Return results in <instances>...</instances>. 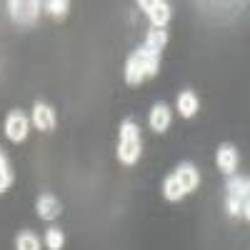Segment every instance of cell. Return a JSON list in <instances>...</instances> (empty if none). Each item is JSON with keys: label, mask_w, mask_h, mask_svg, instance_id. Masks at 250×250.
<instances>
[{"label": "cell", "mask_w": 250, "mask_h": 250, "mask_svg": "<svg viewBox=\"0 0 250 250\" xmlns=\"http://www.w3.org/2000/svg\"><path fill=\"white\" fill-rule=\"evenodd\" d=\"M160 68V53L150 50V48H145L140 45L135 53L128 55V60H125V83L128 85H140V83H145L148 78H153Z\"/></svg>", "instance_id": "cell-1"}, {"label": "cell", "mask_w": 250, "mask_h": 250, "mask_svg": "<svg viewBox=\"0 0 250 250\" xmlns=\"http://www.w3.org/2000/svg\"><path fill=\"white\" fill-rule=\"evenodd\" d=\"M225 210L230 218H250V180L245 175H228L225 183Z\"/></svg>", "instance_id": "cell-2"}, {"label": "cell", "mask_w": 250, "mask_h": 250, "mask_svg": "<svg viewBox=\"0 0 250 250\" xmlns=\"http://www.w3.org/2000/svg\"><path fill=\"white\" fill-rule=\"evenodd\" d=\"M143 153V140H140V128L135 120H123L120 125V138H118V160L123 165H135Z\"/></svg>", "instance_id": "cell-3"}, {"label": "cell", "mask_w": 250, "mask_h": 250, "mask_svg": "<svg viewBox=\"0 0 250 250\" xmlns=\"http://www.w3.org/2000/svg\"><path fill=\"white\" fill-rule=\"evenodd\" d=\"M8 13H10L15 25L30 28V25L38 23V18H40V3H35V0H10Z\"/></svg>", "instance_id": "cell-4"}, {"label": "cell", "mask_w": 250, "mask_h": 250, "mask_svg": "<svg viewBox=\"0 0 250 250\" xmlns=\"http://www.w3.org/2000/svg\"><path fill=\"white\" fill-rule=\"evenodd\" d=\"M30 130V120L23 110H10L5 118V135L10 143H23Z\"/></svg>", "instance_id": "cell-5"}, {"label": "cell", "mask_w": 250, "mask_h": 250, "mask_svg": "<svg viewBox=\"0 0 250 250\" xmlns=\"http://www.w3.org/2000/svg\"><path fill=\"white\" fill-rule=\"evenodd\" d=\"M138 8L150 18L153 28H165L170 20V5L165 0H140Z\"/></svg>", "instance_id": "cell-6"}, {"label": "cell", "mask_w": 250, "mask_h": 250, "mask_svg": "<svg viewBox=\"0 0 250 250\" xmlns=\"http://www.w3.org/2000/svg\"><path fill=\"white\" fill-rule=\"evenodd\" d=\"M175 175V180L180 183V188H183V193L188 195V193H193L195 188L200 185V173H198V168L193 163H180L178 165V170L173 173Z\"/></svg>", "instance_id": "cell-7"}, {"label": "cell", "mask_w": 250, "mask_h": 250, "mask_svg": "<svg viewBox=\"0 0 250 250\" xmlns=\"http://www.w3.org/2000/svg\"><path fill=\"white\" fill-rule=\"evenodd\" d=\"M215 163L218 168L225 173V175H235V168H238V150L233 143H223L218 153H215Z\"/></svg>", "instance_id": "cell-8"}, {"label": "cell", "mask_w": 250, "mask_h": 250, "mask_svg": "<svg viewBox=\"0 0 250 250\" xmlns=\"http://www.w3.org/2000/svg\"><path fill=\"white\" fill-rule=\"evenodd\" d=\"M33 125L43 133H50L55 128V110L48 105V103H35L33 105Z\"/></svg>", "instance_id": "cell-9"}, {"label": "cell", "mask_w": 250, "mask_h": 250, "mask_svg": "<svg viewBox=\"0 0 250 250\" xmlns=\"http://www.w3.org/2000/svg\"><path fill=\"white\" fill-rule=\"evenodd\" d=\"M35 213L43 218V220H55V218H60V213H62V205H60V200H58L55 195L45 193V195H40V198L35 200Z\"/></svg>", "instance_id": "cell-10"}, {"label": "cell", "mask_w": 250, "mask_h": 250, "mask_svg": "<svg viewBox=\"0 0 250 250\" xmlns=\"http://www.w3.org/2000/svg\"><path fill=\"white\" fill-rule=\"evenodd\" d=\"M170 120H173V113H170V108L165 105V103L153 105V110H150V128L155 133H165V130H168L170 128Z\"/></svg>", "instance_id": "cell-11"}, {"label": "cell", "mask_w": 250, "mask_h": 250, "mask_svg": "<svg viewBox=\"0 0 250 250\" xmlns=\"http://www.w3.org/2000/svg\"><path fill=\"white\" fill-rule=\"evenodd\" d=\"M198 108H200V100L193 90H185V93L178 95V113L183 118H193L198 113Z\"/></svg>", "instance_id": "cell-12"}, {"label": "cell", "mask_w": 250, "mask_h": 250, "mask_svg": "<svg viewBox=\"0 0 250 250\" xmlns=\"http://www.w3.org/2000/svg\"><path fill=\"white\" fill-rule=\"evenodd\" d=\"M165 43H168V33H165V28H150L148 35H145V48H150L155 53H163Z\"/></svg>", "instance_id": "cell-13"}, {"label": "cell", "mask_w": 250, "mask_h": 250, "mask_svg": "<svg viewBox=\"0 0 250 250\" xmlns=\"http://www.w3.org/2000/svg\"><path fill=\"white\" fill-rule=\"evenodd\" d=\"M163 198L170 200V203H180L185 198V193H183L180 183L175 180V175H168V178L163 180Z\"/></svg>", "instance_id": "cell-14"}, {"label": "cell", "mask_w": 250, "mask_h": 250, "mask_svg": "<svg viewBox=\"0 0 250 250\" xmlns=\"http://www.w3.org/2000/svg\"><path fill=\"white\" fill-rule=\"evenodd\" d=\"M10 185H13V170H10V163H8L3 148H0V193H5Z\"/></svg>", "instance_id": "cell-15"}, {"label": "cell", "mask_w": 250, "mask_h": 250, "mask_svg": "<svg viewBox=\"0 0 250 250\" xmlns=\"http://www.w3.org/2000/svg\"><path fill=\"white\" fill-rule=\"evenodd\" d=\"M15 250H40V240L35 238V233L23 230L15 238Z\"/></svg>", "instance_id": "cell-16"}, {"label": "cell", "mask_w": 250, "mask_h": 250, "mask_svg": "<svg viewBox=\"0 0 250 250\" xmlns=\"http://www.w3.org/2000/svg\"><path fill=\"white\" fill-rule=\"evenodd\" d=\"M43 8H45L55 20H62V18L68 15V10H70V3H68V0H48Z\"/></svg>", "instance_id": "cell-17"}, {"label": "cell", "mask_w": 250, "mask_h": 250, "mask_svg": "<svg viewBox=\"0 0 250 250\" xmlns=\"http://www.w3.org/2000/svg\"><path fill=\"white\" fill-rule=\"evenodd\" d=\"M62 245H65V235H62L60 228H50V230L45 233V248L48 250H60Z\"/></svg>", "instance_id": "cell-18"}]
</instances>
